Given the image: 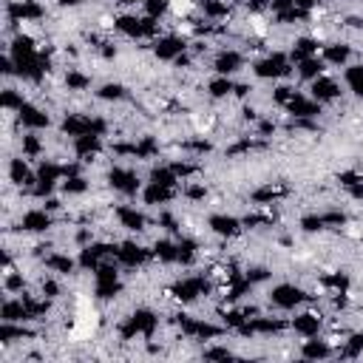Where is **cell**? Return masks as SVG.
<instances>
[{"instance_id":"cell-1","label":"cell","mask_w":363,"mask_h":363,"mask_svg":"<svg viewBox=\"0 0 363 363\" xmlns=\"http://www.w3.org/2000/svg\"><path fill=\"white\" fill-rule=\"evenodd\" d=\"M264 303H267V309L272 312H295V309H301V306H306V303H318L315 301V295L298 281H281V284H275V286H269L267 289V295H264Z\"/></svg>"},{"instance_id":"cell-2","label":"cell","mask_w":363,"mask_h":363,"mask_svg":"<svg viewBox=\"0 0 363 363\" xmlns=\"http://www.w3.org/2000/svg\"><path fill=\"white\" fill-rule=\"evenodd\" d=\"M250 74L255 82H281L295 74V62L289 60V54L284 48H269L252 60Z\"/></svg>"},{"instance_id":"cell-3","label":"cell","mask_w":363,"mask_h":363,"mask_svg":"<svg viewBox=\"0 0 363 363\" xmlns=\"http://www.w3.org/2000/svg\"><path fill=\"white\" fill-rule=\"evenodd\" d=\"M105 187L111 190V193H116V196H122V199H136L139 193H142V187H145V182H142V176H139V170L133 167V162H111L108 164V170H105Z\"/></svg>"},{"instance_id":"cell-4","label":"cell","mask_w":363,"mask_h":363,"mask_svg":"<svg viewBox=\"0 0 363 363\" xmlns=\"http://www.w3.org/2000/svg\"><path fill=\"white\" fill-rule=\"evenodd\" d=\"M111 216H113L116 227L125 230V233H130V235H145V233L150 230V224H153V221L147 218V213H145L142 207L130 204V201H116V204L111 207Z\"/></svg>"},{"instance_id":"cell-5","label":"cell","mask_w":363,"mask_h":363,"mask_svg":"<svg viewBox=\"0 0 363 363\" xmlns=\"http://www.w3.org/2000/svg\"><path fill=\"white\" fill-rule=\"evenodd\" d=\"M306 94H309L312 99H318L323 108H332V105H337V102L343 99L346 85L340 82V77H337V74L326 71V74L315 77L312 82H306Z\"/></svg>"},{"instance_id":"cell-6","label":"cell","mask_w":363,"mask_h":363,"mask_svg":"<svg viewBox=\"0 0 363 363\" xmlns=\"http://www.w3.org/2000/svg\"><path fill=\"white\" fill-rule=\"evenodd\" d=\"M244 68H247V54H244L241 48L221 45V48H216L213 57H210V71H213V74H221V77H238Z\"/></svg>"},{"instance_id":"cell-7","label":"cell","mask_w":363,"mask_h":363,"mask_svg":"<svg viewBox=\"0 0 363 363\" xmlns=\"http://www.w3.org/2000/svg\"><path fill=\"white\" fill-rule=\"evenodd\" d=\"M54 227H57V216L48 213L45 207H28L20 213V221H17L20 235H48Z\"/></svg>"},{"instance_id":"cell-8","label":"cell","mask_w":363,"mask_h":363,"mask_svg":"<svg viewBox=\"0 0 363 363\" xmlns=\"http://www.w3.org/2000/svg\"><path fill=\"white\" fill-rule=\"evenodd\" d=\"M354 54H357V48H354V43H352L349 37H335V40L323 43L320 51H318V57H320L332 71L346 68V65L354 60Z\"/></svg>"},{"instance_id":"cell-9","label":"cell","mask_w":363,"mask_h":363,"mask_svg":"<svg viewBox=\"0 0 363 363\" xmlns=\"http://www.w3.org/2000/svg\"><path fill=\"white\" fill-rule=\"evenodd\" d=\"M187 48H190V40L182 37V34H176V31H164V34H159V37L150 43V54H153V60H159V62H173V60L182 57Z\"/></svg>"},{"instance_id":"cell-10","label":"cell","mask_w":363,"mask_h":363,"mask_svg":"<svg viewBox=\"0 0 363 363\" xmlns=\"http://www.w3.org/2000/svg\"><path fill=\"white\" fill-rule=\"evenodd\" d=\"M3 11L14 17L20 26L23 23H45L48 6L43 0H3Z\"/></svg>"},{"instance_id":"cell-11","label":"cell","mask_w":363,"mask_h":363,"mask_svg":"<svg viewBox=\"0 0 363 363\" xmlns=\"http://www.w3.org/2000/svg\"><path fill=\"white\" fill-rule=\"evenodd\" d=\"M207 233L213 238H224V241H235L244 235V224H241V216H233V213H210L207 216Z\"/></svg>"},{"instance_id":"cell-12","label":"cell","mask_w":363,"mask_h":363,"mask_svg":"<svg viewBox=\"0 0 363 363\" xmlns=\"http://www.w3.org/2000/svg\"><path fill=\"white\" fill-rule=\"evenodd\" d=\"M281 113H284L286 119H320V116L326 113V108H323L318 99H312L306 91H298V94L281 108Z\"/></svg>"},{"instance_id":"cell-13","label":"cell","mask_w":363,"mask_h":363,"mask_svg":"<svg viewBox=\"0 0 363 363\" xmlns=\"http://www.w3.org/2000/svg\"><path fill=\"white\" fill-rule=\"evenodd\" d=\"M14 116H17V125H20L23 130H48V128L54 125L48 108L40 105V102H34V99H28Z\"/></svg>"},{"instance_id":"cell-14","label":"cell","mask_w":363,"mask_h":363,"mask_svg":"<svg viewBox=\"0 0 363 363\" xmlns=\"http://www.w3.org/2000/svg\"><path fill=\"white\" fill-rule=\"evenodd\" d=\"M139 199H142V207H147V210H162V207H167L170 201L179 199V187H164V184L145 182Z\"/></svg>"},{"instance_id":"cell-15","label":"cell","mask_w":363,"mask_h":363,"mask_svg":"<svg viewBox=\"0 0 363 363\" xmlns=\"http://www.w3.org/2000/svg\"><path fill=\"white\" fill-rule=\"evenodd\" d=\"M45 150H48V142H45V136H40V130H20L17 153H23L31 162H40L45 156Z\"/></svg>"},{"instance_id":"cell-16","label":"cell","mask_w":363,"mask_h":363,"mask_svg":"<svg viewBox=\"0 0 363 363\" xmlns=\"http://www.w3.org/2000/svg\"><path fill=\"white\" fill-rule=\"evenodd\" d=\"M298 357H303V360H329V357H335V346L323 335L303 337L298 343Z\"/></svg>"},{"instance_id":"cell-17","label":"cell","mask_w":363,"mask_h":363,"mask_svg":"<svg viewBox=\"0 0 363 363\" xmlns=\"http://www.w3.org/2000/svg\"><path fill=\"white\" fill-rule=\"evenodd\" d=\"M94 85V74L82 71L79 65H65L62 68V88L68 94H88Z\"/></svg>"},{"instance_id":"cell-18","label":"cell","mask_w":363,"mask_h":363,"mask_svg":"<svg viewBox=\"0 0 363 363\" xmlns=\"http://www.w3.org/2000/svg\"><path fill=\"white\" fill-rule=\"evenodd\" d=\"M130 96H133V94H130V88H128L122 79H105V82H99L96 91H94V99H96V102H111V105L128 102Z\"/></svg>"},{"instance_id":"cell-19","label":"cell","mask_w":363,"mask_h":363,"mask_svg":"<svg viewBox=\"0 0 363 363\" xmlns=\"http://www.w3.org/2000/svg\"><path fill=\"white\" fill-rule=\"evenodd\" d=\"M233 88H235V77L216 74V77H210L204 82V96L210 102H227V99H233Z\"/></svg>"},{"instance_id":"cell-20","label":"cell","mask_w":363,"mask_h":363,"mask_svg":"<svg viewBox=\"0 0 363 363\" xmlns=\"http://www.w3.org/2000/svg\"><path fill=\"white\" fill-rule=\"evenodd\" d=\"M0 318H3V320H11V323H31L28 309H26V303H23L20 295H6V298H3Z\"/></svg>"},{"instance_id":"cell-21","label":"cell","mask_w":363,"mask_h":363,"mask_svg":"<svg viewBox=\"0 0 363 363\" xmlns=\"http://www.w3.org/2000/svg\"><path fill=\"white\" fill-rule=\"evenodd\" d=\"M340 79H343L346 91H349L357 102H363V60H360V62H349V65L340 71Z\"/></svg>"},{"instance_id":"cell-22","label":"cell","mask_w":363,"mask_h":363,"mask_svg":"<svg viewBox=\"0 0 363 363\" xmlns=\"http://www.w3.org/2000/svg\"><path fill=\"white\" fill-rule=\"evenodd\" d=\"M91 176L88 173H77V176H65L62 182H60V193L62 196H68V199H82V196H88L91 193Z\"/></svg>"},{"instance_id":"cell-23","label":"cell","mask_w":363,"mask_h":363,"mask_svg":"<svg viewBox=\"0 0 363 363\" xmlns=\"http://www.w3.org/2000/svg\"><path fill=\"white\" fill-rule=\"evenodd\" d=\"M326 71H332L318 54L315 57H306V60H301L298 65H295V77L301 79V82H312L315 77H320V74H326Z\"/></svg>"},{"instance_id":"cell-24","label":"cell","mask_w":363,"mask_h":363,"mask_svg":"<svg viewBox=\"0 0 363 363\" xmlns=\"http://www.w3.org/2000/svg\"><path fill=\"white\" fill-rule=\"evenodd\" d=\"M0 102H3V111L17 113V111H20V108L28 102V96H26V94H23L17 85H11V82H9V85L3 88V94H0Z\"/></svg>"},{"instance_id":"cell-25","label":"cell","mask_w":363,"mask_h":363,"mask_svg":"<svg viewBox=\"0 0 363 363\" xmlns=\"http://www.w3.org/2000/svg\"><path fill=\"white\" fill-rule=\"evenodd\" d=\"M199 357H201V360H233V357H238V352L230 349L227 343H221V346H216V343H204V346L199 349Z\"/></svg>"},{"instance_id":"cell-26","label":"cell","mask_w":363,"mask_h":363,"mask_svg":"<svg viewBox=\"0 0 363 363\" xmlns=\"http://www.w3.org/2000/svg\"><path fill=\"white\" fill-rule=\"evenodd\" d=\"M298 230H301L303 235H320V233H326L323 216H320V213H303V216L298 218Z\"/></svg>"},{"instance_id":"cell-27","label":"cell","mask_w":363,"mask_h":363,"mask_svg":"<svg viewBox=\"0 0 363 363\" xmlns=\"http://www.w3.org/2000/svg\"><path fill=\"white\" fill-rule=\"evenodd\" d=\"M170 6H173V0H145L142 3V14H147L153 20H167L170 17Z\"/></svg>"},{"instance_id":"cell-28","label":"cell","mask_w":363,"mask_h":363,"mask_svg":"<svg viewBox=\"0 0 363 363\" xmlns=\"http://www.w3.org/2000/svg\"><path fill=\"white\" fill-rule=\"evenodd\" d=\"M360 3H363V0H360Z\"/></svg>"}]
</instances>
